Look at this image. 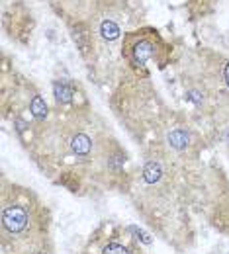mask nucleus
<instances>
[{"label":"nucleus","instance_id":"obj_1","mask_svg":"<svg viewBox=\"0 0 229 254\" xmlns=\"http://www.w3.org/2000/svg\"><path fill=\"white\" fill-rule=\"evenodd\" d=\"M28 211L22 207V205H6L4 211H2V225L8 233L12 235H18L22 231H26L28 227Z\"/></svg>","mask_w":229,"mask_h":254},{"label":"nucleus","instance_id":"obj_8","mask_svg":"<svg viewBox=\"0 0 229 254\" xmlns=\"http://www.w3.org/2000/svg\"><path fill=\"white\" fill-rule=\"evenodd\" d=\"M100 33H102L104 39L114 41V39L120 35V28H118L112 20H106V22H102V26H100Z\"/></svg>","mask_w":229,"mask_h":254},{"label":"nucleus","instance_id":"obj_4","mask_svg":"<svg viewBox=\"0 0 229 254\" xmlns=\"http://www.w3.org/2000/svg\"><path fill=\"white\" fill-rule=\"evenodd\" d=\"M161 178H163V166H161V162H157V160L147 162L145 168H143V180L147 184H157Z\"/></svg>","mask_w":229,"mask_h":254},{"label":"nucleus","instance_id":"obj_10","mask_svg":"<svg viewBox=\"0 0 229 254\" xmlns=\"http://www.w3.org/2000/svg\"><path fill=\"white\" fill-rule=\"evenodd\" d=\"M102 254H130V251H128V247H124L120 243H110L102 249Z\"/></svg>","mask_w":229,"mask_h":254},{"label":"nucleus","instance_id":"obj_3","mask_svg":"<svg viewBox=\"0 0 229 254\" xmlns=\"http://www.w3.org/2000/svg\"><path fill=\"white\" fill-rule=\"evenodd\" d=\"M71 147H73V151H75L78 157H86V155L90 153V149H92V141H90L88 135L76 133V135L73 137V141H71Z\"/></svg>","mask_w":229,"mask_h":254},{"label":"nucleus","instance_id":"obj_9","mask_svg":"<svg viewBox=\"0 0 229 254\" xmlns=\"http://www.w3.org/2000/svg\"><path fill=\"white\" fill-rule=\"evenodd\" d=\"M130 233H131V235H135V239H137V241H141L143 245H151V243H153L151 235H149L147 231H143V229L135 227V225H131V227H130Z\"/></svg>","mask_w":229,"mask_h":254},{"label":"nucleus","instance_id":"obj_2","mask_svg":"<svg viewBox=\"0 0 229 254\" xmlns=\"http://www.w3.org/2000/svg\"><path fill=\"white\" fill-rule=\"evenodd\" d=\"M166 141H168V145H170L172 149L184 151V149L190 145V135H188V131H184V129H174V131L168 133Z\"/></svg>","mask_w":229,"mask_h":254},{"label":"nucleus","instance_id":"obj_7","mask_svg":"<svg viewBox=\"0 0 229 254\" xmlns=\"http://www.w3.org/2000/svg\"><path fill=\"white\" fill-rule=\"evenodd\" d=\"M30 110H32V114L37 120H45L47 118V104H45V100L41 96H33Z\"/></svg>","mask_w":229,"mask_h":254},{"label":"nucleus","instance_id":"obj_6","mask_svg":"<svg viewBox=\"0 0 229 254\" xmlns=\"http://www.w3.org/2000/svg\"><path fill=\"white\" fill-rule=\"evenodd\" d=\"M53 94H55V100H57L59 104H69L71 98H73V90L67 86L65 82L57 80V82L53 84Z\"/></svg>","mask_w":229,"mask_h":254},{"label":"nucleus","instance_id":"obj_12","mask_svg":"<svg viewBox=\"0 0 229 254\" xmlns=\"http://www.w3.org/2000/svg\"><path fill=\"white\" fill-rule=\"evenodd\" d=\"M224 76H226V82H228V86H229V63L226 64V68H224Z\"/></svg>","mask_w":229,"mask_h":254},{"label":"nucleus","instance_id":"obj_11","mask_svg":"<svg viewBox=\"0 0 229 254\" xmlns=\"http://www.w3.org/2000/svg\"><path fill=\"white\" fill-rule=\"evenodd\" d=\"M75 39H76L78 47L82 49V53H86V51H88V35H86V32L80 30V28H76V30H75Z\"/></svg>","mask_w":229,"mask_h":254},{"label":"nucleus","instance_id":"obj_13","mask_svg":"<svg viewBox=\"0 0 229 254\" xmlns=\"http://www.w3.org/2000/svg\"><path fill=\"white\" fill-rule=\"evenodd\" d=\"M24 127H26L24 122H18V131H24Z\"/></svg>","mask_w":229,"mask_h":254},{"label":"nucleus","instance_id":"obj_5","mask_svg":"<svg viewBox=\"0 0 229 254\" xmlns=\"http://www.w3.org/2000/svg\"><path fill=\"white\" fill-rule=\"evenodd\" d=\"M155 55V45L151 43V41H147V39H143V41H139L137 45H135V49H133V57H135V61L137 63H145L149 57H153Z\"/></svg>","mask_w":229,"mask_h":254}]
</instances>
